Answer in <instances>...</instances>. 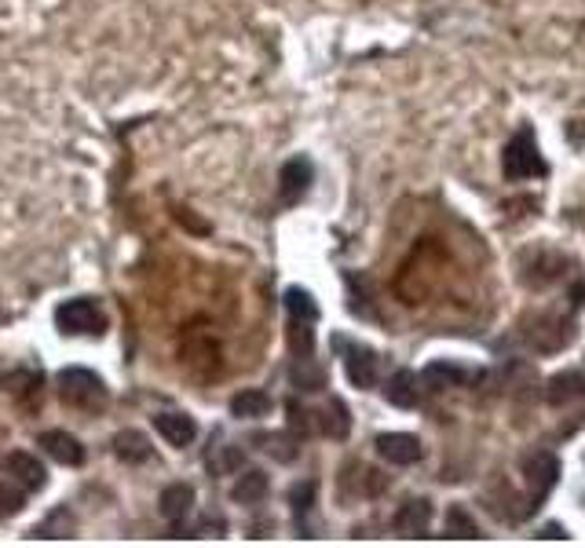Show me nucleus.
Listing matches in <instances>:
<instances>
[{
  "label": "nucleus",
  "instance_id": "obj_3",
  "mask_svg": "<svg viewBox=\"0 0 585 548\" xmlns=\"http://www.w3.org/2000/svg\"><path fill=\"white\" fill-rule=\"evenodd\" d=\"M107 311L96 296H74V300H63L55 307V329L66 333V337H103L107 333Z\"/></svg>",
  "mask_w": 585,
  "mask_h": 548
},
{
  "label": "nucleus",
  "instance_id": "obj_6",
  "mask_svg": "<svg viewBox=\"0 0 585 548\" xmlns=\"http://www.w3.org/2000/svg\"><path fill=\"white\" fill-rule=\"evenodd\" d=\"M37 446H41L55 464H63V468H81V464H85V446H81L77 435L66 432V428H48V432H41L37 435Z\"/></svg>",
  "mask_w": 585,
  "mask_h": 548
},
{
  "label": "nucleus",
  "instance_id": "obj_9",
  "mask_svg": "<svg viewBox=\"0 0 585 548\" xmlns=\"http://www.w3.org/2000/svg\"><path fill=\"white\" fill-rule=\"evenodd\" d=\"M377 454L384 457L388 464H395V468H410V464L421 461V439L417 435H406V432H384L377 435Z\"/></svg>",
  "mask_w": 585,
  "mask_h": 548
},
{
  "label": "nucleus",
  "instance_id": "obj_26",
  "mask_svg": "<svg viewBox=\"0 0 585 548\" xmlns=\"http://www.w3.org/2000/svg\"><path fill=\"white\" fill-rule=\"evenodd\" d=\"M26 490H22L19 483H11V479H4L0 475V519H11V516H19L22 508H26Z\"/></svg>",
  "mask_w": 585,
  "mask_h": 548
},
{
  "label": "nucleus",
  "instance_id": "obj_23",
  "mask_svg": "<svg viewBox=\"0 0 585 548\" xmlns=\"http://www.w3.org/2000/svg\"><path fill=\"white\" fill-rule=\"evenodd\" d=\"M256 443H260V450H267V454L275 457V461H293V457L300 454V439L293 432H271V435H256Z\"/></svg>",
  "mask_w": 585,
  "mask_h": 548
},
{
  "label": "nucleus",
  "instance_id": "obj_17",
  "mask_svg": "<svg viewBox=\"0 0 585 548\" xmlns=\"http://www.w3.org/2000/svg\"><path fill=\"white\" fill-rule=\"evenodd\" d=\"M267 490H271V479H267V472H260V468H249L245 475H238V483L231 486V497L238 501V505H260L267 497Z\"/></svg>",
  "mask_w": 585,
  "mask_h": 548
},
{
  "label": "nucleus",
  "instance_id": "obj_7",
  "mask_svg": "<svg viewBox=\"0 0 585 548\" xmlns=\"http://www.w3.org/2000/svg\"><path fill=\"white\" fill-rule=\"evenodd\" d=\"M337 348L344 351V369H348V380L355 388H373L377 384V355H373L366 344H348L344 337L333 340Z\"/></svg>",
  "mask_w": 585,
  "mask_h": 548
},
{
  "label": "nucleus",
  "instance_id": "obj_2",
  "mask_svg": "<svg viewBox=\"0 0 585 548\" xmlns=\"http://www.w3.org/2000/svg\"><path fill=\"white\" fill-rule=\"evenodd\" d=\"M180 362L183 369L191 373L194 380H216L220 369H224V351H220V340L213 337V329L202 326V322H191V326L180 333Z\"/></svg>",
  "mask_w": 585,
  "mask_h": 548
},
{
  "label": "nucleus",
  "instance_id": "obj_21",
  "mask_svg": "<svg viewBox=\"0 0 585 548\" xmlns=\"http://www.w3.org/2000/svg\"><path fill=\"white\" fill-rule=\"evenodd\" d=\"M74 530H77L74 512L63 505V508H52V512L30 530V538H74Z\"/></svg>",
  "mask_w": 585,
  "mask_h": 548
},
{
  "label": "nucleus",
  "instance_id": "obj_18",
  "mask_svg": "<svg viewBox=\"0 0 585 548\" xmlns=\"http://www.w3.org/2000/svg\"><path fill=\"white\" fill-rule=\"evenodd\" d=\"M315 424H319L322 435H330V439H344V435L351 432V413H348V406H344L341 399H330L319 413H315Z\"/></svg>",
  "mask_w": 585,
  "mask_h": 548
},
{
  "label": "nucleus",
  "instance_id": "obj_5",
  "mask_svg": "<svg viewBox=\"0 0 585 548\" xmlns=\"http://www.w3.org/2000/svg\"><path fill=\"white\" fill-rule=\"evenodd\" d=\"M0 475L11 479V483H19L26 494H37V490L48 486V468L30 450H8V454L0 457Z\"/></svg>",
  "mask_w": 585,
  "mask_h": 548
},
{
  "label": "nucleus",
  "instance_id": "obj_1",
  "mask_svg": "<svg viewBox=\"0 0 585 548\" xmlns=\"http://www.w3.org/2000/svg\"><path fill=\"white\" fill-rule=\"evenodd\" d=\"M55 391H59V399L70 406V410H81V413H103L110 406V388L107 380L92 373L85 366H66L59 369V377H55Z\"/></svg>",
  "mask_w": 585,
  "mask_h": 548
},
{
  "label": "nucleus",
  "instance_id": "obj_11",
  "mask_svg": "<svg viewBox=\"0 0 585 548\" xmlns=\"http://www.w3.org/2000/svg\"><path fill=\"white\" fill-rule=\"evenodd\" d=\"M432 523V501L425 497H414V501H403L399 512L392 516V527L395 534H403V538H421Z\"/></svg>",
  "mask_w": 585,
  "mask_h": 548
},
{
  "label": "nucleus",
  "instance_id": "obj_13",
  "mask_svg": "<svg viewBox=\"0 0 585 548\" xmlns=\"http://www.w3.org/2000/svg\"><path fill=\"white\" fill-rule=\"evenodd\" d=\"M154 432H158L169 446L183 450V446H191L194 439H198V424H194V417H187V413H158V417H154Z\"/></svg>",
  "mask_w": 585,
  "mask_h": 548
},
{
  "label": "nucleus",
  "instance_id": "obj_12",
  "mask_svg": "<svg viewBox=\"0 0 585 548\" xmlns=\"http://www.w3.org/2000/svg\"><path fill=\"white\" fill-rule=\"evenodd\" d=\"M523 475H527V483H531L534 501H542V497L556 486V479H560V461H556L553 454H531L523 461Z\"/></svg>",
  "mask_w": 585,
  "mask_h": 548
},
{
  "label": "nucleus",
  "instance_id": "obj_29",
  "mask_svg": "<svg viewBox=\"0 0 585 548\" xmlns=\"http://www.w3.org/2000/svg\"><path fill=\"white\" fill-rule=\"evenodd\" d=\"M242 461H245V454L238 450V446H224V457L213 464V472L227 475V472H234V468H242Z\"/></svg>",
  "mask_w": 585,
  "mask_h": 548
},
{
  "label": "nucleus",
  "instance_id": "obj_22",
  "mask_svg": "<svg viewBox=\"0 0 585 548\" xmlns=\"http://www.w3.org/2000/svg\"><path fill=\"white\" fill-rule=\"evenodd\" d=\"M465 369L454 366V362H432V366H425V373H421V380H425L432 391H443V388H458V384H465Z\"/></svg>",
  "mask_w": 585,
  "mask_h": 548
},
{
  "label": "nucleus",
  "instance_id": "obj_20",
  "mask_svg": "<svg viewBox=\"0 0 585 548\" xmlns=\"http://www.w3.org/2000/svg\"><path fill=\"white\" fill-rule=\"evenodd\" d=\"M231 413L242 417V421H256V417H267L271 413V395L260 388H245L231 399Z\"/></svg>",
  "mask_w": 585,
  "mask_h": 548
},
{
  "label": "nucleus",
  "instance_id": "obj_24",
  "mask_svg": "<svg viewBox=\"0 0 585 548\" xmlns=\"http://www.w3.org/2000/svg\"><path fill=\"white\" fill-rule=\"evenodd\" d=\"M447 538H483V530H479V523L472 516H468L465 505H454L447 508Z\"/></svg>",
  "mask_w": 585,
  "mask_h": 548
},
{
  "label": "nucleus",
  "instance_id": "obj_30",
  "mask_svg": "<svg viewBox=\"0 0 585 548\" xmlns=\"http://www.w3.org/2000/svg\"><path fill=\"white\" fill-rule=\"evenodd\" d=\"M311 413L308 410H300L297 402H289V424H293V435H300V439H304V435L311 432V421H308Z\"/></svg>",
  "mask_w": 585,
  "mask_h": 548
},
{
  "label": "nucleus",
  "instance_id": "obj_10",
  "mask_svg": "<svg viewBox=\"0 0 585 548\" xmlns=\"http://www.w3.org/2000/svg\"><path fill=\"white\" fill-rule=\"evenodd\" d=\"M194 508V486L191 483H169L158 497V512L169 527H180Z\"/></svg>",
  "mask_w": 585,
  "mask_h": 548
},
{
  "label": "nucleus",
  "instance_id": "obj_4",
  "mask_svg": "<svg viewBox=\"0 0 585 548\" xmlns=\"http://www.w3.org/2000/svg\"><path fill=\"white\" fill-rule=\"evenodd\" d=\"M501 172H505V180H531V176H545V161H542V154H538V143H534L531 128H520V132L505 143Z\"/></svg>",
  "mask_w": 585,
  "mask_h": 548
},
{
  "label": "nucleus",
  "instance_id": "obj_16",
  "mask_svg": "<svg viewBox=\"0 0 585 548\" xmlns=\"http://www.w3.org/2000/svg\"><path fill=\"white\" fill-rule=\"evenodd\" d=\"M0 380H11V384H19V388H4L11 395V399L19 402L22 410H37V402H41V384L44 377L37 373V369H11V373H4Z\"/></svg>",
  "mask_w": 585,
  "mask_h": 548
},
{
  "label": "nucleus",
  "instance_id": "obj_14",
  "mask_svg": "<svg viewBox=\"0 0 585 548\" xmlns=\"http://www.w3.org/2000/svg\"><path fill=\"white\" fill-rule=\"evenodd\" d=\"M421 384L425 380H417V373L395 369L392 380L384 384V399L392 402V406H399V410H414V406H421Z\"/></svg>",
  "mask_w": 585,
  "mask_h": 548
},
{
  "label": "nucleus",
  "instance_id": "obj_25",
  "mask_svg": "<svg viewBox=\"0 0 585 548\" xmlns=\"http://www.w3.org/2000/svg\"><path fill=\"white\" fill-rule=\"evenodd\" d=\"M289 377H293V384H297L300 391H322V388H326V369L315 366V362H311V355H308V359H297V366H293V373H289Z\"/></svg>",
  "mask_w": 585,
  "mask_h": 548
},
{
  "label": "nucleus",
  "instance_id": "obj_27",
  "mask_svg": "<svg viewBox=\"0 0 585 548\" xmlns=\"http://www.w3.org/2000/svg\"><path fill=\"white\" fill-rule=\"evenodd\" d=\"M286 311H289V318H304V322H315V318H319V304L311 300L308 289H297V285L286 293Z\"/></svg>",
  "mask_w": 585,
  "mask_h": 548
},
{
  "label": "nucleus",
  "instance_id": "obj_28",
  "mask_svg": "<svg viewBox=\"0 0 585 548\" xmlns=\"http://www.w3.org/2000/svg\"><path fill=\"white\" fill-rule=\"evenodd\" d=\"M315 494H319V483H311V479H304V483H297L293 490H289V505H293L297 527L304 523V516H308L311 508H315Z\"/></svg>",
  "mask_w": 585,
  "mask_h": 548
},
{
  "label": "nucleus",
  "instance_id": "obj_8",
  "mask_svg": "<svg viewBox=\"0 0 585 548\" xmlns=\"http://www.w3.org/2000/svg\"><path fill=\"white\" fill-rule=\"evenodd\" d=\"M315 183V165L308 158H289L278 172V198L282 205H297Z\"/></svg>",
  "mask_w": 585,
  "mask_h": 548
},
{
  "label": "nucleus",
  "instance_id": "obj_19",
  "mask_svg": "<svg viewBox=\"0 0 585 548\" xmlns=\"http://www.w3.org/2000/svg\"><path fill=\"white\" fill-rule=\"evenodd\" d=\"M578 395H585V373L578 369H567V373H556L549 380V391H545V399L553 402V406H564V402H575Z\"/></svg>",
  "mask_w": 585,
  "mask_h": 548
},
{
  "label": "nucleus",
  "instance_id": "obj_15",
  "mask_svg": "<svg viewBox=\"0 0 585 548\" xmlns=\"http://www.w3.org/2000/svg\"><path fill=\"white\" fill-rule=\"evenodd\" d=\"M110 450H114L117 461H125V464H147L150 457H154V446H150V439L139 432V428L117 432L114 439H110Z\"/></svg>",
  "mask_w": 585,
  "mask_h": 548
}]
</instances>
